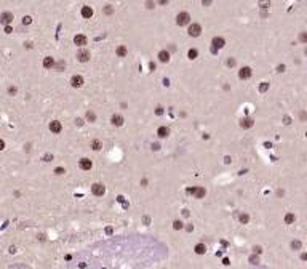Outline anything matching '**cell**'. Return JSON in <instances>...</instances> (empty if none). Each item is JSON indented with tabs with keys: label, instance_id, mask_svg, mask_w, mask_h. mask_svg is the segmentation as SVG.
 <instances>
[{
	"label": "cell",
	"instance_id": "cell-1",
	"mask_svg": "<svg viewBox=\"0 0 307 269\" xmlns=\"http://www.w3.org/2000/svg\"><path fill=\"white\" fill-rule=\"evenodd\" d=\"M189 22H190V15L189 13L183 11V13H179V15L176 16V24L178 26H186V24H189Z\"/></svg>",
	"mask_w": 307,
	"mask_h": 269
},
{
	"label": "cell",
	"instance_id": "cell-2",
	"mask_svg": "<svg viewBox=\"0 0 307 269\" xmlns=\"http://www.w3.org/2000/svg\"><path fill=\"white\" fill-rule=\"evenodd\" d=\"M187 192L189 194H192V196L195 199H202L205 197V194H206V191H205V188H198V186H195V188H189L187 189Z\"/></svg>",
	"mask_w": 307,
	"mask_h": 269
},
{
	"label": "cell",
	"instance_id": "cell-3",
	"mask_svg": "<svg viewBox=\"0 0 307 269\" xmlns=\"http://www.w3.org/2000/svg\"><path fill=\"white\" fill-rule=\"evenodd\" d=\"M189 35L190 37H198L200 34H202V26L197 24V22H194V24H190L189 26Z\"/></svg>",
	"mask_w": 307,
	"mask_h": 269
},
{
	"label": "cell",
	"instance_id": "cell-4",
	"mask_svg": "<svg viewBox=\"0 0 307 269\" xmlns=\"http://www.w3.org/2000/svg\"><path fill=\"white\" fill-rule=\"evenodd\" d=\"M91 192L95 194V196H104V192H106L104 184H101V183H95V184L91 186Z\"/></svg>",
	"mask_w": 307,
	"mask_h": 269
},
{
	"label": "cell",
	"instance_id": "cell-5",
	"mask_svg": "<svg viewBox=\"0 0 307 269\" xmlns=\"http://www.w3.org/2000/svg\"><path fill=\"white\" fill-rule=\"evenodd\" d=\"M11 21H13V13L5 11V13H2V15H0V22H2V24L10 26V22H11Z\"/></svg>",
	"mask_w": 307,
	"mask_h": 269
},
{
	"label": "cell",
	"instance_id": "cell-6",
	"mask_svg": "<svg viewBox=\"0 0 307 269\" xmlns=\"http://www.w3.org/2000/svg\"><path fill=\"white\" fill-rule=\"evenodd\" d=\"M63 130V125L59 120H53V122H50V132L51 133H61Z\"/></svg>",
	"mask_w": 307,
	"mask_h": 269
},
{
	"label": "cell",
	"instance_id": "cell-7",
	"mask_svg": "<svg viewBox=\"0 0 307 269\" xmlns=\"http://www.w3.org/2000/svg\"><path fill=\"white\" fill-rule=\"evenodd\" d=\"M213 47L211 48H215V50H219V48H222L226 45V40L222 39V37H215V39H213Z\"/></svg>",
	"mask_w": 307,
	"mask_h": 269
},
{
	"label": "cell",
	"instance_id": "cell-8",
	"mask_svg": "<svg viewBox=\"0 0 307 269\" xmlns=\"http://www.w3.org/2000/svg\"><path fill=\"white\" fill-rule=\"evenodd\" d=\"M77 59L80 63H86L88 59H90V52H88V50H80V52L77 53Z\"/></svg>",
	"mask_w": 307,
	"mask_h": 269
},
{
	"label": "cell",
	"instance_id": "cell-9",
	"mask_svg": "<svg viewBox=\"0 0 307 269\" xmlns=\"http://www.w3.org/2000/svg\"><path fill=\"white\" fill-rule=\"evenodd\" d=\"M71 85H72L74 88H80V87L83 85V77H82V75H74V77L71 78Z\"/></svg>",
	"mask_w": 307,
	"mask_h": 269
},
{
	"label": "cell",
	"instance_id": "cell-10",
	"mask_svg": "<svg viewBox=\"0 0 307 269\" xmlns=\"http://www.w3.org/2000/svg\"><path fill=\"white\" fill-rule=\"evenodd\" d=\"M74 43L78 45V47H83V45H86V37L83 35V34H78L74 37Z\"/></svg>",
	"mask_w": 307,
	"mask_h": 269
},
{
	"label": "cell",
	"instance_id": "cell-11",
	"mask_svg": "<svg viewBox=\"0 0 307 269\" xmlns=\"http://www.w3.org/2000/svg\"><path fill=\"white\" fill-rule=\"evenodd\" d=\"M82 16L85 18V19H90V18L93 16V8L91 7H88V5H85V7H82Z\"/></svg>",
	"mask_w": 307,
	"mask_h": 269
},
{
	"label": "cell",
	"instance_id": "cell-12",
	"mask_svg": "<svg viewBox=\"0 0 307 269\" xmlns=\"http://www.w3.org/2000/svg\"><path fill=\"white\" fill-rule=\"evenodd\" d=\"M251 74H253V72H251V69H250V67H241V69H240V72H238V77H240V78H243V80H246V78H250V77H251Z\"/></svg>",
	"mask_w": 307,
	"mask_h": 269
},
{
	"label": "cell",
	"instance_id": "cell-13",
	"mask_svg": "<svg viewBox=\"0 0 307 269\" xmlns=\"http://www.w3.org/2000/svg\"><path fill=\"white\" fill-rule=\"evenodd\" d=\"M78 167H80L82 170H90L93 164H91V160L90 159H80V162H78Z\"/></svg>",
	"mask_w": 307,
	"mask_h": 269
},
{
	"label": "cell",
	"instance_id": "cell-14",
	"mask_svg": "<svg viewBox=\"0 0 307 269\" xmlns=\"http://www.w3.org/2000/svg\"><path fill=\"white\" fill-rule=\"evenodd\" d=\"M253 125H254V122H253V119H250V117L240 120V127H241V128H251Z\"/></svg>",
	"mask_w": 307,
	"mask_h": 269
},
{
	"label": "cell",
	"instance_id": "cell-15",
	"mask_svg": "<svg viewBox=\"0 0 307 269\" xmlns=\"http://www.w3.org/2000/svg\"><path fill=\"white\" fill-rule=\"evenodd\" d=\"M110 122H112V125H115V127H120V125H123V117L118 115V114H114L112 119H110Z\"/></svg>",
	"mask_w": 307,
	"mask_h": 269
},
{
	"label": "cell",
	"instance_id": "cell-16",
	"mask_svg": "<svg viewBox=\"0 0 307 269\" xmlns=\"http://www.w3.org/2000/svg\"><path fill=\"white\" fill-rule=\"evenodd\" d=\"M159 59L162 63H168L170 61V53L166 52V50H162V52L159 53Z\"/></svg>",
	"mask_w": 307,
	"mask_h": 269
},
{
	"label": "cell",
	"instance_id": "cell-17",
	"mask_svg": "<svg viewBox=\"0 0 307 269\" xmlns=\"http://www.w3.org/2000/svg\"><path fill=\"white\" fill-rule=\"evenodd\" d=\"M157 134H159L160 138H166L170 134V130L166 128V127H160L159 130H157Z\"/></svg>",
	"mask_w": 307,
	"mask_h": 269
},
{
	"label": "cell",
	"instance_id": "cell-18",
	"mask_svg": "<svg viewBox=\"0 0 307 269\" xmlns=\"http://www.w3.org/2000/svg\"><path fill=\"white\" fill-rule=\"evenodd\" d=\"M53 66H54V59L51 58V56H46V58L43 59V67L50 69V67H53Z\"/></svg>",
	"mask_w": 307,
	"mask_h": 269
},
{
	"label": "cell",
	"instance_id": "cell-19",
	"mask_svg": "<svg viewBox=\"0 0 307 269\" xmlns=\"http://www.w3.org/2000/svg\"><path fill=\"white\" fill-rule=\"evenodd\" d=\"M115 53H117L120 58H123V56H127L128 50H127V47H125V45H120V47L117 48V52H115Z\"/></svg>",
	"mask_w": 307,
	"mask_h": 269
},
{
	"label": "cell",
	"instance_id": "cell-20",
	"mask_svg": "<svg viewBox=\"0 0 307 269\" xmlns=\"http://www.w3.org/2000/svg\"><path fill=\"white\" fill-rule=\"evenodd\" d=\"M205 252H206L205 244H197V245H195V253H197V255H203Z\"/></svg>",
	"mask_w": 307,
	"mask_h": 269
},
{
	"label": "cell",
	"instance_id": "cell-21",
	"mask_svg": "<svg viewBox=\"0 0 307 269\" xmlns=\"http://www.w3.org/2000/svg\"><path fill=\"white\" fill-rule=\"evenodd\" d=\"M91 147H93V151H99L102 147V144L99 140H95V141H91Z\"/></svg>",
	"mask_w": 307,
	"mask_h": 269
},
{
	"label": "cell",
	"instance_id": "cell-22",
	"mask_svg": "<svg viewBox=\"0 0 307 269\" xmlns=\"http://www.w3.org/2000/svg\"><path fill=\"white\" fill-rule=\"evenodd\" d=\"M86 120L88 122H95L96 120V114L93 111H86Z\"/></svg>",
	"mask_w": 307,
	"mask_h": 269
},
{
	"label": "cell",
	"instance_id": "cell-23",
	"mask_svg": "<svg viewBox=\"0 0 307 269\" xmlns=\"http://www.w3.org/2000/svg\"><path fill=\"white\" fill-rule=\"evenodd\" d=\"M285 223H286V224L294 223V215H293V213H286V215H285Z\"/></svg>",
	"mask_w": 307,
	"mask_h": 269
},
{
	"label": "cell",
	"instance_id": "cell-24",
	"mask_svg": "<svg viewBox=\"0 0 307 269\" xmlns=\"http://www.w3.org/2000/svg\"><path fill=\"white\" fill-rule=\"evenodd\" d=\"M187 56H189V59H195V58L198 56V52H197L195 48H190L189 53H187Z\"/></svg>",
	"mask_w": 307,
	"mask_h": 269
},
{
	"label": "cell",
	"instance_id": "cell-25",
	"mask_svg": "<svg viewBox=\"0 0 307 269\" xmlns=\"http://www.w3.org/2000/svg\"><path fill=\"white\" fill-rule=\"evenodd\" d=\"M238 220H240V223H243V224H246V223L250 221V216L246 215V213H241V215L238 216Z\"/></svg>",
	"mask_w": 307,
	"mask_h": 269
},
{
	"label": "cell",
	"instance_id": "cell-26",
	"mask_svg": "<svg viewBox=\"0 0 307 269\" xmlns=\"http://www.w3.org/2000/svg\"><path fill=\"white\" fill-rule=\"evenodd\" d=\"M173 228H174L176 231H179V229H183V223H181L179 220H176V221L173 223Z\"/></svg>",
	"mask_w": 307,
	"mask_h": 269
},
{
	"label": "cell",
	"instance_id": "cell-27",
	"mask_svg": "<svg viewBox=\"0 0 307 269\" xmlns=\"http://www.w3.org/2000/svg\"><path fill=\"white\" fill-rule=\"evenodd\" d=\"M291 248L299 250L301 248V242H299V240H293V242H291Z\"/></svg>",
	"mask_w": 307,
	"mask_h": 269
},
{
	"label": "cell",
	"instance_id": "cell-28",
	"mask_svg": "<svg viewBox=\"0 0 307 269\" xmlns=\"http://www.w3.org/2000/svg\"><path fill=\"white\" fill-rule=\"evenodd\" d=\"M31 22H32L31 16H24V18H22V24H31Z\"/></svg>",
	"mask_w": 307,
	"mask_h": 269
},
{
	"label": "cell",
	"instance_id": "cell-29",
	"mask_svg": "<svg viewBox=\"0 0 307 269\" xmlns=\"http://www.w3.org/2000/svg\"><path fill=\"white\" fill-rule=\"evenodd\" d=\"M267 88H269V83H267V82H262L261 87H259V90H261V91H266Z\"/></svg>",
	"mask_w": 307,
	"mask_h": 269
},
{
	"label": "cell",
	"instance_id": "cell-30",
	"mask_svg": "<svg viewBox=\"0 0 307 269\" xmlns=\"http://www.w3.org/2000/svg\"><path fill=\"white\" fill-rule=\"evenodd\" d=\"M54 173H56V175H63V173H66V170H64L63 167H58V168L54 170Z\"/></svg>",
	"mask_w": 307,
	"mask_h": 269
},
{
	"label": "cell",
	"instance_id": "cell-31",
	"mask_svg": "<svg viewBox=\"0 0 307 269\" xmlns=\"http://www.w3.org/2000/svg\"><path fill=\"white\" fill-rule=\"evenodd\" d=\"M155 112H157V115H162V114H163V108H162V106H159Z\"/></svg>",
	"mask_w": 307,
	"mask_h": 269
},
{
	"label": "cell",
	"instance_id": "cell-32",
	"mask_svg": "<svg viewBox=\"0 0 307 269\" xmlns=\"http://www.w3.org/2000/svg\"><path fill=\"white\" fill-rule=\"evenodd\" d=\"M8 93H10V95H15V93H16V88H15V87H10V88H8Z\"/></svg>",
	"mask_w": 307,
	"mask_h": 269
},
{
	"label": "cell",
	"instance_id": "cell-33",
	"mask_svg": "<svg viewBox=\"0 0 307 269\" xmlns=\"http://www.w3.org/2000/svg\"><path fill=\"white\" fill-rule=\"evenodd\" d=\"M250 261L253 263V264H258V256H251V258H250Z\"/></svg>",
	"mask_w": 307,
	"mask_h": 269
},
{
	"label": "cell",
	"instance_id": "cell-34",
	"mask_svg": "<svg viewBox=\"0 0 307 269\" xmlns=\"http://www.w3.org/2000/svg\"><path fill=\"white\" fill-rule=\"evenodd\" d=\"M3 149H5V141L0 140V151H3Z\"/></svg>",
	"mask_w": 307,
	"mask_h": 269
},
{
	"label": "cell",
	"instance_id": "cell-35",
	"mask_svg": "<svg viewBox=\"0 0 307 269\" xmlns=\"http://www.w3.org/2000/svg\"><path fill=\"white\" fill-rule=\"evenodd\" d=\"M227 64L229 66H235V59H227Z\"/></svg>",
	"mask_w": 307,
	"mask_h": 269
},
{
	"label": "cell",
	"instance_id": "cell-36",
	"mask_svg": "<svg viewBox=\"0 0 307 269\" xmlns=\"http://www.w3.org/2000/svg\"><path fill=\"white\" fill-rule=\"evenodd\" d=\"M11 31H13V29H11V26H5V32H7V34H10Z\"/></svg>",
	"mask_w": 307,
	"mask_h": 269
},
{
	"label": "cell",
	"instance_id": "cell-37",
	"mask_svg": "<svg viewBox=\"0 0 307 269\" xmlns=\"http://www.w3.org/2000/svg\"><path fill=\"white\" fill-rule=\"evenodd\" d=\"M277 71H278V72H283V71H285V66H283V64H282V66H278Z\"/></svg>",
	"mask_w": 307,
	"mask_h": 269
},
{
	"label": "cell",
	"instance_id": "cell-38",
	"mask_svg": "<svg viewBox=\"0 0 307 269\" xmlns=\"http://www.w3.org/2000/svg\"><path fill=\"white\" fill-rule=\"evenodd\" d=\"M254 252H256V253H261L262 248H261V247H254Z\"/></svg>",
	"mask_w": 307,
	"mask_h": 269
},
{
	"label": "cell",
	"instance_id": "cell-39",
	"mask_svg": "<svg viewBox=\"0 0 307 269\" xmlns=\"http://www.w3.org/2000/svg\"><path fill=\"white\" fill-rule=\"evenodd\" d=\"M261 7H262V8H267L269 3H267V2H261Z\"/></svg>",
	"mask_w": 307,
	"mask_h": 269
},
{
	"label": "cell",
	"instance_id": "cell-40",
	"mask_svg": "<svg viewBox=\"0 0 307 269\" xmlns=\"http://www.w3.org/2000/svg\"><path fill=\"white\" fill-rule=\"evenodd\" d=\"M75 122H77V125H83V120H82V119H77Z\"/></svg>",
	"mask_w": 307,
	"mask_h": 269
},
{
	"label": "cell",
	"instance_id": "cell-41",
	"mask_svg": "<svg viewBox=\"0 0 307 269\" xmlns=\"http://www.w3.org/2000/svg\"><path fill=\"white\" fill-rule=\"evenodd\" d=\"M152 149L157 151V149H160V146H159V144H152Z\"/></svg>",
	"mask_w": 307,
	"mask_h": 269
}]
</instances>
